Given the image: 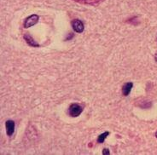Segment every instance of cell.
<instances>
[{
  "label": "cell",
  "mask_w": 157,
  "mask_h": 155,
  "mask_svg": "<svg viewBox=\"0 0 157 155\" xmlns=\"http://www.w3.org/2000/svg\"><path fill=\"white\" fill-rule=\"evenodd\" d=\"M83 112V107L80 106L79 104L77 103H74V104H71L69 108H68V113L71 117H78L81 114V112Z\"/></svg>",
  "instance_id": "cell-1"
},
{
  "label": "cell",
  "mask_w": 157,
  "mask_h": 155,
  "mask_svg": "<svg viewBox=\"0 0 157 155\" xmlns=\"http://www.w3.org/2000/svg\"><path fill=\"white\" fill-rule=\"evenodd\" d=\"M39 16L38 15H32L26 18L24 21V28H29V27L34 26L35 24L39 22Z\"/></svg>",
  "instance_id": "cell-2"
},
{
  "label": "cell",
  "mask_w": 157,
  "mask_h": 155,
  "mask_svg": "<svg viewBox=\"0 0 157 155\" xmlns=\"http://www.w3.org/2000/svg\"><path fill=\"white\" fill-rule=\"evenodd\" d=\"M72 27H73V29L75 30V32H78V33H81L84 32V29H85V27H84V24L81 21H79L78 19L74 20L72 21Z\"/></svg>",
  "instance_id": "cell-3"
},
{
  "label": "cell",
  "mask_w": 157,
  "mask_h": 155,
  "mask_svg": "<svg viewBox=\"0 0 157 155\" xmlns=\"http://www.w3.org/2000/svg\"><path fill=\"white\" fill-rule=\"evenodd\" d=\"M15 122L13 120H7L5 123V128H6V134L7 136H11L15 131Z\"/></svg>",
  "instance_id": "cell-4"
},
{
  "label": "cell",
  "mask_w": 157,
  "mask_h": 155,
  "mask_svg": "<svg viewBox=\"0 0 157 155\" xmlns=\"http://www.w3.org/2000/svg\"><path fill=\"white\" fill-rule=\"evenodd\" d=\"M132 87H133V84L132 82L126 83L123 85V87H122V94H123V96H129V94L131 93V90L132 89Z\"/></svg>",
  "instance_id": "cell-5"
},
{
  "label": "cell",
  "mask_w": 157,
  "mask_h": 155,
  "mask_svg": "<svg viewBox=\"0 0 157 155\" xmlns=\"http://www.w3.org/2000/svg\"><path fill=\"white\" fill-rule=\"evenodd\" d=\"M24 39H25V41L27 42L29 46L32 47H39V44L36 41H34V39L32 38V36L28 34V33H26V34L24 35Z\"/></svg>",
  "instance_id": "cell-6"
},
{
  "label": "cell",
  "mask_w": 157,
  "mask_h": 155,
  "mask_svg": "<svg viewBox=\"0 0 157 155\" xmlns=\"http://www.w3.org/2000/svg\"><path fill=\"white\" fill-rule=\"evenodd\" d=\"M75 2L82 4H89V5H96L103 2L104 0H74Z\"/></svg>",
  "instance_id": "cell-7"
},
{
  "label": "cell",
  "mask_w": 157,
  "mask_h": 155,
  "mask_svg": "<svg viewBox=\"0 0 157 155\" xmlns=\"http://www.w3.org/2000/svg\"><path fill=\"white\" fill-rule=\"evenodd\" d=\"M109 135V132H104V133H102L101 134L100 136H98V143H103L104 142V140L106 138L107 136Z\"/></svg>",
  "instance_id": "cell-8"
},
{
  "label": "cell",
  "mask_w": 157,
  "mask_h": 155,
  "mask_svg": "<svg viewBox=\"0 0 157 155\" xmlns=\"http://www.w3.org/2000/svg\"><path fill=\"white\" fill-rule=\"evenodd\" d=\"M102 155H110V153L109 151V149L104 148V149L102 150Z\"/></svg>",
  "instance_id": "cell-9"
},
{
  "label": "cell",
  "mask_w": 157,
  "mask_h": 155,
  "mask_svg": "<svg viewBox=\"0 0 157 155\" xmlns=\"http://www.w3.org/2000/svg\"><path fill=\"white\" fill-rule=\"evenodd\" d=\"M155 137H156V138H157V131L155 132Z\"/></svg>",
  "instance_id": "cell-10"
}]
</instances>
